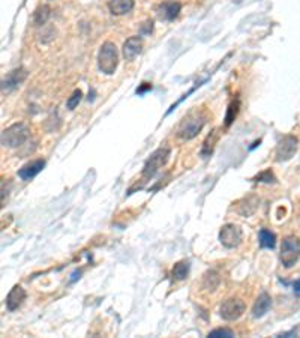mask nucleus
I'll return each mask as SVG.
<instances>
[{
	"instance_id": "5",
	"label": "nucleus",
	"mask_w": 300,
	"mask_h": 338,
	"mask_svg": "<svg viewBox=\"0 0 300 338\" xmlns=\"http://www.w3.org/2000/svg\"><path fill=\"white\" fill-rule=\"evenodd\" d=\"M204 123H206V117L203 114H198V113L191 114L189 117H186L182 122L180 128H179V137H182L183 140L194 139L203 130Z\"/></svg>"
},
{
	"instance_id": "26",
	"label": "nucleus",
	"mask_w": 300,
	"mask_h": 338,
	"mask_svg": "<svg viewBox=\"0 0 300 338\" xmlns=\"http://www.w3.org/2000/svg\"><path fill=\"white\" fill-rule=\"evenodd\" d=\"M293 287H294V290L297 291V293H300V278L297 280V281H294V284H293Z\"/></svg>"
},
{
	"instance_id": "20",
	"label": "nucleus",
	"mask_w": 300,
	"mask_h": 338,
	"mask_svg": "<svg viewBox=\"0 0 300 338\" xmlns=\"http://www.w3.org/2000/svg\"><path fill=\"white\" fill-rule=\"evenodd\" d=\"M48 17H50V8H48L47 5L38 8L36 12H35V17H33L35 24H36V26H44V24L47 23Z\"/></svg>"
},
{
	"instance_id": "8",
	"label": "nucleus",
	"mask_w": 300,
	"mask_h": 338,
	"mask_svg": "<svg viewBox=\"0 0 300 338\" xmlns=\"http://www.w3.org/2000/svg\"><path fill=\"white\" fill-rule=\"evenodd\" d=\"M242 229L236 224H225L219 232V242L225 248H236L242 242Z\"/></svg>"
},
{
	"instance_id": "4",
	"label": "nucleus",
	"mask_w": 300,
	"mask_h": 338,
	"mask_svg": "<svg viewBox=\"0 0 300 338\" xmlns=\"http://www.w3.org/2000/svg\"><path fill=\"white\" fill-rule=\"evenodd\" d=\"M170 158V149L168 147H159L158 150H155L150 158L146 161L144 164V168H143V178L146 179H150L156 175V172L159 170V168H162L167 161Z\"/></svg>"
},
{
	"instance_id": "17",
	"label": "nucleus",
	"mask_w": 300,
	"mask_h": 338,
	"mask_svg": "<svg viewBox=\"0 0 300 338\" xmlns=\"http://www.w3.org/2000/svg\"><path fill=\"white\" fill-rule=\"evenodd\" d=\"M258 241H260V246L261 248H275L276 245V236L275 233H272L267 229H261L260 235H258Z\"/></svg>"
},
{
	"instance_id": "16",
	"label": "nucleus",
	"mask_w": 300,
	"mask_h": 338,
	"mask_svg": "<svg viewBox=\"0 0 300 338\" xmlns=\"http://www.w3.org/2000/svg\"><path fill=\"white\" fill-rule=\"evenodd\" d=\"M257 207H258V198H257L255 195H248L243 198L242 204H239V214L249 217L255 212Z\"/></svg>"
},
{
	"instance_id": "12",
	"label": "nucleus",
	"mask_w": 300,
	"mask_h": 338,
	"mask_svg": "<svg viewBox=\"0 0 300 338\" xmlns=\"http://www.w3.org/2000/svg\"><path fill=\"white\" fill-rule=\"evenodd\" d=\"M26 299V291L21 286H14L6 296V308L9 311H15Z\"/></svg>"
},
{
	"instance_id": "24",
	"label": "nucleus",
	"mask_w": 300,
	"mask_h": 338,
	"mask_svg": "<svg viewBox=\"0 0 300 338\" xmlns=\"http://www.w3.org/2000/svg\"><path fill=\"white\" fill-rule=\"evenodd\" d=\"M236 113H237V104H231L230 105V110H228V114H227V122H225L227 125L231 123V120L234 119Z\"/></svg>"
},
{
	"instance_id": "25",
	"label": "nucleus",
	"mask_w": 300,
	"mask_h": 338,
	"mask_svg": "<svg viewBox=\"0 0 300 338\" xmlns=\"http://www.w3.org/2000/svg\"><path fill=\"white\" fill-rule=\"evenodd\" d=\"M153 30V21L152 20H147L146 23H144V26L141 27V33L143 35H147V33H150Z\"/></svg>"
},
{
	"instance_id": "15",
	"label": "nucleus",
	"mask_w": 300,
	"mask_h": 338,
	"mask_svg": "<svg viewBox=\"0 0 300 338\" xmlns=\"http://www.w3.org/2000/svg\"><path fill=\"white\" fill-rule=\"evenodd\" d=\"M26 77H27V72H26V69H23V68L15 69V71H11V72L8 74V77L3 80V91H5V89L9 91V89L17 88L20 83L24 81Z\"/></svg>"
},
{
	"instance_id": "9",
	"label": "nucleus",
	"mask_w": 300,
	"mask_h": 338,
	"mask_svg": "<svg viewBox=\"0 0 300 338\" xmlns=\"http://www.w3.org/2000/svg\"><path fill=\"white\" fill-rule=\"evenodd\" d=\"M143 50V41L140 36H132L126 39L123 44V56L126 60H134Z\"/></svg>"
},
{
	"instance_id": "21",
	"label": "nucleus",
	"mask_w": 300,
	"mask_h": 338,
	"mask_svg": "<svg viewBox=\"0 0 300 338\" xmlns=\"http://www.w3.org/2000/svg\"><path fill=\"white\" fill-rule=\"evenodd\" d=\"M81 97H83L81 91H74V94L71 95V98H69L68 102H66V107H68L69 110H74V108L78 105V102L81 101Z\"/></svg>"
},
{
	"instance_id": "1",
	"label": "nucleus",
	"mask_w": 300,
	"mask_h": 338,
	"mask_svg": "<svg viewBox=\"0 0 300 338\" xmlns=\"http://www.w3.org/2000/svg\"><path fill=\"white\" fill-rule=\"evenodd\" d=\"M299 257H300V239L296 236H287L282 241L281 254H279V260L282 266L287 269L293 268L297 263Z\"/></svg>"
},
{
	"instance_id": "6",
	"label": "nucleus",
	"mask_w": 300,
	"mask_h": 338,
	"mask_svg": "<svg viewBox=\"0 0 300 338\" xmlns=\"http://www.w3.org/2000/svg\"><path fill=\"white\" fill-rule=\"evenodd\" d=\"M245 310H246V305H245V302L242 299L231 298V299H227V301L222 302V305L219 308V314H221V317L224 320L234 322V320H237V319H240L243 316Z\"/></svg>"
},
{
	"instance_id": "14",
	"label": "nucleus",
	"mask_w": 300,
	"mask_h": 338,
	"mask_svg": "<svg viewBox=\"0 0 300 338\" xmlns=\"http://www.w3.org/2000/svg\"><path fill=\"white\" fill-rule=\"evenodd\" d=\"M108 8L113 15H123L134 9V0H110Z\"/></svg>"
},
{
	"instance_id": "22",
	"label": "nucleus",
	"mask_w": 300,
	"mask_h": 338,
	"mask_svg": "<svg viewBox=\"0 0 300 338\" xmlns=\"http://www.w3.org/2000/svg\"><path fill=\"white\" fill-rule=\"evenodd\" d=\"M255 179H257V182H266V184H273V182H276V178L273 176V173H272L270 170H264L263 173H260Z\"/></svg>"
},
{
	"instance_id": "13",
	"label": "nucleus",
	"mask_w": 300,
	"mask_h": 338,
	"mask_svg": "<svg viewBox=\"0 0 300 338\" xmlns=\"http://www.w3.org/2000/svg\"><path fill=\"white\" fill-rule=\"evenodd\" d=\"M272 307V298H270V294L267 293H261L258 298H257L254 307H252V316L255 319H260L263 317Z\"/></svg>"
},
{
	"instance_id": "2",
	"label": "nucleus",
	"mask_w": 300,
	"mask_h": 338,
	"mask_svg": "<svg viewBox=\"0 0 300 338\" xmlns=\"http://www.w3.org/2000/svg\"><path fill=\"white\" fill-rule=\"evenodd\" d=\"M117 63H119V53H117L116 46L113 42H105V44H102L99 54H98V66H99L101 72H104L107 75L114 74Z\"/></svg>"
},
{
	"instance_id": "18",
	"label": "nucleus",
	"mask_w": 300,
	"mask_h": 338,
	"mask_svg": "<svg viewBox=\"0 0 300 338\" xmlns=\"http://www.w3.org/2000/svg\"><path fill=\"white\" fill-rule=\"evenodd\" d=\"M171 274H173L174 280H177V281L186 280V277H188V274H189V262L182 260V262L176 263L174 268H173V271H171Z\"/></svg>"
},
{
	"instance_id": "19",
	"label": "nucleus",
	"mask_w": 300,
	"mask_h": 338,
	"mask_svg": "<svg viewBox=\"0 0 300 338\" xmlns=\"http://www.w3.org/2000/svg\"><path fill=\"white\" fill-rule=\"evenodd\" d=\"M219 275L216 274V272H213V271H210V272H207L206 275H204V281H203V286H204V289L206 290H209V291H215L216 289H218V286H219Z\"/></svg>"
},
{
	"instance_id": "3",
	"label": "nucleus",
	"mask_w": 300,
	"mask_h": 338,
	"mask_svg": "<svg viewBox=\"0 0 300 338\" xmlns=\"http://www.w3.org/2000/svg\"><path fill=\"white\" fill-rule=\"evenodd\" d=\"M29 139V128L24 123H15L2 133V145L6 147H20Z\"/></svg>"
},
{
	"instance_id": "7",
	"label": "nucleus",
	"mask_w": 300,
	"mask_h": 338,
	"mask_svg": "<svg viewBox=\"0 0 300 338\" xmlns=\"http://www.w3.org/2000/svg\"><path fill=\"white\" fill-rule=\"evenodd\" d=\"M299 147V140L296 136H285L281 139V142L276 146V161L285 162L294 156Z\"/></svg>"
},
{
	"instance_id": "11",
	"label": "nucleus",
	"mask_w": 300,
	"mask_h": 338,
	"mask_svg": "<svg viewBox=\"0 0 300 338\" xmlns=\"http://www.w3.org/2000/svg\"><path fill=\"white\" fill-rule=\"evenodd\" d=\"M180 9H182V5L179 2H165V3L158 6L156 14L161 20L171 21L179 15Z\"/></svg>"
},
{
	"instance_id": "10",
	"label": "nucleus",
	"mask_w": 300,
	"mask_h": 338,
	"mask_svg": "<svg viewBox=\"0 0 300 338\" xmlns=\"http://www.w3.org/2000/svg\"><path fill=\"white\" fill-rule=\"evenodd\" d=\"M45 165V161L44 159H35V161H30L27 164H24L21 168H20V172H18V176L20 179L23 181H30L33 179L42 168H44Z\"/></svg>"
},
{
	"instance_id": "23",
	"label": "nucleus",
	"mask_w": 300,
	"mask_h": 338,
	"mask_svg": "<svg viewBox=\"0 0 300 338\" xmlns=\"http://www.w3.org/2000/svg\"><path fill=\"white\" fill-rule=\"evenodd\" d=\"M209 337H212V338H218V337H227V338H230V337H234V332L230 331V329H215V331H212L209 334Z\"/></svg>"
}]
</instances>
